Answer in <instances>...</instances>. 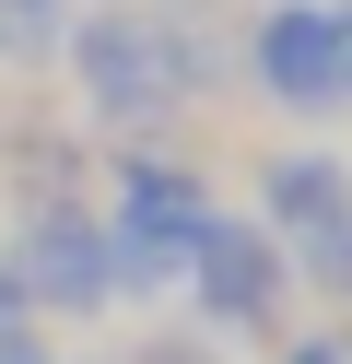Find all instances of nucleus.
<instances>
[{
    "label": "nucleus",
    "mask_w": 352,
    "mask_h": 364,
    "mask_svg": "<svg viewBox=\"0 0 352 364\" xmlns=\"http://www.w3.org/2000/svg\"><path fill=\"white\" fill-rule=\"evenodd\" d=\"M70 71H82V118L94 129H153L188 95H211V59L188 36H164L153 12H106V24H70Z\"/></svg>",
    "instance_id": "f257e3e1"
},
{
    "label": "nucleus",
    "mask_w": 352,
    "mask_h": 364,
    "mask_svg": "<svg viewBox=\"0 0 352 364\" xmlns=\"http://www.w3.org/2000/svg\"><path fill=\"white\" fill-rule=\"evenodd\" d=\"M211 223V176L176 165V153H129L117 165V200H106V259H117V294H176L188 282V247Z\"/></svg>",
    "instance_id": "f03ea898"
},
{
    "label": "nucleus",
    "mask_w": 352,
    "mask_h": 364,
    "mask_svg": "<svg viewBox=\"0 0 352 364\" xmlns=\"http://www.w3.org/2000/svg\"><path fill=\"white\" fill-rule=\"evenodd\" d=\"M12 282H23V317H106L117 306V259H106V212H70V200H36L12 235Z\"/></svg>",
    "instance_id": "7ed1b4c3"
},
{
    "label": "nucleus",
    "mask_w": 352,
    "mask_h": 364,
    "mask_svg": "<svg viewBox=\"0 0 352 364\" xmlns=\"http://www.w3.org/2000/svg\"><path fill=\"white\" fill-rule=\"evenodd\" d=\"M282 282H294V247L270 235V223H200V247H188V306H200V329H270L282 317Z\"/></svg>",
    "instance_id": "20e7f679"
},
{
    "label": "nucleus",
    "mask_w": 352,
    "mask_h": 364,
    "mask_svg": "<svg viewBox=\"0 0 352 364\" xmlns=\"http://www.w3.org/2000/svg\"><path fill=\"white\" fill-rule=\"evenodd\" d=\"M247 82L294 118H329L341 106V71H329V0H270L247 36Z\"/></svg>",
    "instance_id": "39448f33"
},
{
    "label": "nucleus",
    "mask_w": 352,
    "mask_h": 364,
    "mask_svg": "<svg viewBox=\"0 0 352 364\" xmlns=\"http://www.w3.org/2000/svg\"><path fill=\"white\" fill-rule=\"evenodd\" d=\"M258 223H270L282 247L352 223V165L341 153H270V165H258Z\"/></svg>",
    "instance_id": "423d86ee"
},
{
    "label": "nucleus",
    "mask_w": 352,
    "mask_h": 364,
    "mask_svg": "<svg viewBox=\"0 0 352 364\" xmlns=\"http://www.w3.org/2000/svg\"><path fill=\"white\" fill-rule=\"evenodd\" d=\"M70 48V0H0V59L12 71H47Z\"/></svg>",
    "instance_id": "0eeeda50"
},
{
    "label": "nucleus",
    "mask_w": 352,
    "mask_h": 364,
    "mask_svg": "<svg viewBox=\"0 0 352 364\" xmlns=\"http://www.w3.org/2000/svg\"><path fill=\"white\" fill-rule=\"evenodd\" d=\"M0 364H59V353H47L36 317H0Z\"/></svg>",
    "instance_id": "6e6552de"
},
{
    "label": "nucleus",
    "mask_w": 352,
    "mask_h": 364,
    "mask_svg": "<svg viewBox=\"0 0 352 364\" xmlns=\"http://www.w3.org/2000/svg\"><path fill=\"white\" fill-rule=\"evenodd\" d=\"M329 71H341V106H352V0H329Z\"/></svg>",
    "instance_id": "1a4fd4ad"
},
{
    "label": "nucleus",
    "mask_w": 352,
    "mask_h": 364,
    "mask_svg": "<svg viewBox=\"0 0 352 364\" xmlns=\"http://www.w3.org/2000/svg\"><path fill=\"white\" fill-rule=\"evenodd\" d=\"M282 364H352V341H282Z\"/></svg>",
    "instance_id": "9d476101"
},
{
    "label": "nucleus",
    "mask_w": 352,
    "mask_h": 364,
    "mask_svg": "<svg viewBox=\"0 0 352 364\" xmlns=\"http://www.w3.org/2000/svg\"><path fill=\"white\" fill-rule=\"evenodd\" d=\"M0 317H23V282H12V247H0Z\"/></svg>",
    "instance_id": "9b49d317"
}]
</instances>
